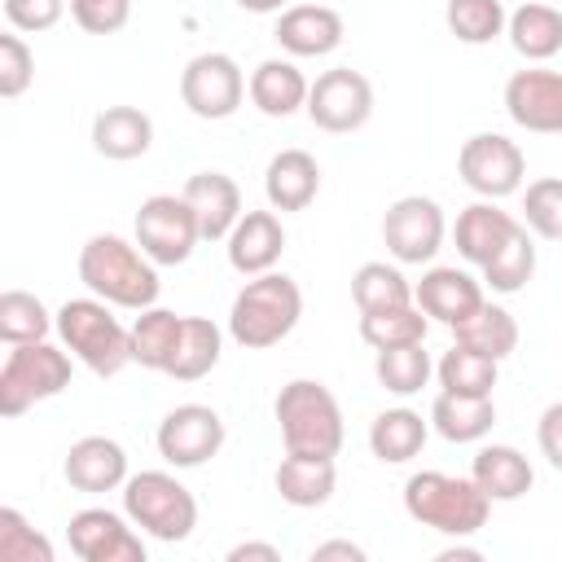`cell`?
<instances>
[{
	"label": "cell",
	"instance_id": "obj_42",
	"mask_svg": "<svg viewBox=\"0 0 562 562\" xmlns=\"http://www.w3.org/2000/svg\"><path fill=\"white\" fill-rule=\"evenodd\" d=\"M35 79V53L26 48L22 35H0V97H22Z\"/></svg>",
	"mask_w": 562,
	"mask_h": 562
},
{
	"label": "cell",
	"instance_id": "obj_19",
	"mask_svg": "<svg viewBox=\"0 0 562 562\" xmlns=\"http://www.w3.org/2000/svg\"><path fill=\"white\" fill-rule=\"evenodd\" d=\"M413 303L430 321L452 329L483 303V281H474L465 268H426L422 281L413 285Z\"/></svg>",
	"mask_w": 562,
	"mask_h": 562
},
{
	"label": "cell",
	"instance_id": "obj_5",
	"mask_svg": "<svg viewBox=\"0 0 562 562\" xmlns=\"http://www.w3.org/2000/svg\"><path fill=\"white\" fill-rule=\"evenodd\" d=\"M492 501L479 492L474 479H457L443 470H417L404 483V514L439 536H474L487 522Z\"/></svg>",
	"mask_w": 562,
	"mask_h": 562
},
{
	"label": "cell",
	"instance_id": "obj_44",
	"mask_svg": "<svg viewBox=\"0 0 562 562\" xmlns=\"http://www.w3.org/2000/svg\"><path fill=\"white\" fill-rule=\"evenodd\" d=\"M66 13V0H4V18L13 31H48Z\"/></svg>",
	"mask_w": 562,
	"mask_h": 562
},
{
	"label": "cell",
	"instance_id": "obj_28",
	"mask_svg": "<svg viewBox=\"0 0 562 562\" xmlns=\"http://www.w3.org/2000/svg\"><path fill=\"white\" fill-rule=\"evenodd\" d=\"M430 426L448 443H479L496 426V404L492 395H452L439 391L430 404Z\"/></svg>",
	"mask_w": 562,
	"mask_h": 562
},
{
	"label": "cell",
	"instance_id": "obj_36",
	"mask_svg": "<svg viewBox=\"0 0 562 562\" xmlns=\"http://www.w3.org/2000/svg\"><path fill=\"white\" fill-rule=\"evenodd\" d=\"M435 378H439V386L452 391V395H492V386H496V360L483 356V351H470V347L452 342V347L439 356Z\"/></svg>",
	"mask_w": 562,
	"mask_h": 562
},
{
	"label": "cell",
	"instance_id": "obj_51",
	"mask_svg": "<svg viewBox=\"0 0 562 562\" xmlns=\"http://www.w3.org/2000/svg\"><path fill=\"white\" fill-rule=\"evenodd\" d=\"M549 4H553V0H549Z\"/></svg>",
	"mask_w": 562,
	"mask_h": 562
},
{
	"label": "cell",
	"instance_id": "obj_8",
	"mask_svg": "<svg viewBox=\"0 0 562 562\" xmlns=\"http://www.w3.org/2000/svg\"><path fill=\"white\" fill-rule=\"evenodd\" d=\"M202 241L198 215L184 198L176 193H154L140 202L136 211V246L158 263V268H176L193 255V246Z\"/></svg>",
	"mask_w": 562,
	"mask_h": 562
},
{
	"label": "cell",
	"instance_id": "obj_12",
	"mask_svg": "<svg viewBox=\"0 0 562 562\" xmlns=\"http://www.w3.org/2000/svg\"><path fill=\"white\" fill-rule=\"evenodd\" d=\"M443 206L426 193H404L382 215V241L400 263H430L443 246Z\"/></svg>",
	"mask_w": 562,
	"mask_h": 562
},
{
	"label": "cell",
	"instance_id": "obj_46",
	"mask_svg": "<svg viewBox=\"0 0 562 562\" xmlns=\"http://www.w3.org/2000/svg\"><path fill=\"white\" fill-rule=\"evenodd\" d=\"M228 562H281V549L263 544V540H246V544L228 549Z\"/></svg>",
	"mask_w": 562,
	"mask_h": 562
},
{
	"label": "cell",
	"instance_id": "obj_33",
	"mask_svg": "<svg viewBox=\"0 0 562 562\" xmlns=\"http://www.w3.org/2000/svg\"><path fill=\"white\" fill-rule=\"evenodd\" d=\"M483 272V285L496 290V294H518L531 277H536V233L527 224H518V233L479 268Z\"/></svg>",
	"mask_w": 562,
	"mask_h": 562
},
{
	"label": "cell",
	"instance_id": "obj_10",
	"mask_svg": "<svg viewBox=\"0 0 562 562\" xmlns=\"http://www.w3.org/2000/svg\"><path fill=\"white\" fill-rule=\"evenodd\" d=\"M457 171L465 180V189H474L479 198H509L522 189L527 176V158L518 149V140L501 136V132H474L461 149H457Z\"/></svg>",
	"mask_w": 562,
	"mask_h": 562
},
{
	"label": "cell",
	"instance_id": "obj_15",
	"mask_svg": "<svg viewBox=\"0 0 562 562\" xmlns=\"http://www.w3.org/2000/svg\"><path fill=\"white\" fill-rule=\"evenodd\" d=\"M505 114L540 136H558L562 132V70H514L505 79Z\"/></svg>",
	"mask_w": 562,
	"mask_h": 562
},
{
	"label": "cell",
	"instance_id": "obj_26",
	"mask_svg": "<svg viewBox=\"0 0 562 562\" xmlns=\"http://www.w3.org/2000/svg\"><path fill=\"white\" fill-rule=\"evenodd\" d=\"M272 483H277V492H281L285 505H294V509H316V505H325V501L334 496V487H338V465H334V457L285 452L281 465H277V474H272Z\"/></svg>",
	"mask_w": 562,
	"mask_h": 562
},
{
	"label": "cell",
	"instance_id": "obj_21",
	"mask_svg": "<svg viewBox=\"0 0 562 562\" xmlns=\"http://www.w3.org/2000/svg\"><path fill=\"white\" fill-rule=\"evenodd\" d=\"M154 145V119L140 105H105L92 119V149L110 162L145 158Z\"/></svg>",
	"mask_w": 562,
	"mask_h": 562
},
{
	"label": "cell",
	"instance_id": "obj_18",
	"mask_svg": "<svg viewBox=\"0 0 562 562\" xmlns=\"http://www.w3.org/2000/svg\"><path fill=\"white\" fill-rule=\"evenodd\" d=\"M61 474L75 492H114L127 483V452L119 439H105V435H83L70 443L66 461H61Z\"/></svg>",
	"mask_w": 562,
	"mask_h": 562
},
{
	"label": "cell",
	"instance_id": "obj_41",
	"mask_svg": "<svg viewBox=\"0 0 562 562\" xmlns=\"http://www.w3.org/2000/svg\"><path fill=\"white\" fill-rule=\"evenodd\" d=\"M0 562H53V544L13 505L0 509Z\"/></svg>",
	"mask_w": 562,
	"mask_h": 562
},
{
	"label": "cell",
	"instance_id": "obj_40",
	"mask_svg": "<svg viewBox=\"0 0 562 562\" xmlns=\"http://www.w3.org/2000/svg\"><path fill=\"white\" fill-rule=\"evenodd\" d=\"M522 224L544 241H562V176H540L527 184Z\"/></svg>",
	"mask_w": 562,
	"mask_h": 562
},
{
	"label": "cell",
	"instance_id": "obj_27",
	"mask_svg": "<svg viewBox=\"0 0 562 562\" xmlns=\"http://www.w3.org/2000/svg\"><path fill=\"white\" fill-rule=\"evenodd\" d=\"M505 35L514 44L518 57L527 61H549L562 53V9L549 4V0H527L509 13L505 22Z\"/></svg>",
	"mask_w": 562,
	"mask_h": 562
},
{
	"label": "cell",
	"instance_id": "obj_13",
	"mask_svg": "<svg viewBox=\"0 0 562 562\" xmlns=\"http://www.w3.org/2000/svg\"><path fill=\"white\" fill-rule=\"evenodd\" d=\"M224 417L211 404H176L162 422H158V457L176 470H198L206 465L220 448H224Z\"/></svg>",
	"mask_w": 562,
	"mask_h": 562
},
{
	"label": "cell",
	"instance_id": "obj_16",
	"mask_svg": "<svg viewBox=\"0 0 562 562\" xmlns=\"http://www.w3.org/2000/svg\"><path fill=\"white\" fill-rule=\"evenodd\" d=\"M342 18H338V9L334 4H321V0H312V4H290V9H281V18H277V44L290 53V57H329L338 44H342Z\"/></svg>",
	"mask_w": 562,
	"mask_h": 562
},
{
	"label": "cell",
	"instance_id": "obj_31",
	"mask_svg": "<svg viewBox=\"0 0 562 562\" xmlns=\"http://www.w3.org/2000/svg\"><path fill=\"white\" fill-rule=\"evenodd\" d=\"M220 351H224L220 325L206 321V316H184L176 356H171V364H167V378H176V382H198V378H206V373L220 364Z\"/></svg>",
	"mask_w": 562,
	"mask_h": 562
},
{
	"label": "cell",
	"instance_id": "obj_2",
	"mask_svg": "<svg viewBox=\"0 0 562 562\" xmlns=\"http://www.w3.org/2000/svg\"><path fill=\"white\" fill-rule=\"evenodd\" d=\"M299 316H303L299 281L285 272H259L237 290V299L228 307V334L246 351H268L294 334Z\"/></svg>",
	"mask_w": 562,
	"mask_h": 562
},
{
	"label": "cell",
	"instance_id": "obj_39",
	"mask_svg": "<svg viewBox=\"0 0 562 562\" xmlns=\"http://www.w3.org/2000/svg\"><path fill=\"white\" fill-rule=\"evenodd\" d=\"M443 22L461 44H492L496 35H505L509 13L501 0H448Z\"/></svg>",
	"mask_w": 562,
	"mask_h": 562
},
{
	"label": "cell",
	"instance_id": "obj_43",
	"mask_svg": "<svg viewBox=\"0 0 562 562\" xmlns=\"http://www.w3.org/2000/svg\"><path fill=\"white\" fill-rule=\"evenodd\" d=\"M70 18L88 35H114L132 18V0H70Z\"/></svg>",
	"mask_w": 562,
	"mask_h": 562
},
{
	"label": "cell",
	"instance_id": "obj_11",
	"mask_svg": "<svg viewBox=\"0 0 562 562\" xmlns=\"http://www.w3.org/2000/svg\"><path fill=\"white\" fill-rule=\"evenodd\" d=\"M303 110L321 132H360L373 114V83L351 66H334L312 79Z\"/></svg>",
	"mask_w": 562,
	"mask_h": 562
},
{
	"label": "cell",
	"instance_id": "obj_49",
	"mask_svg": "<svg viewBox=\"0 0 562 562\" xmlns=\"http://www.w3.org/2000/svg\"><path fill=\"white\" fill-rule=\"evenodd\" d=\"M457 558H479V549H470V544H448V549L439 553V562H457Z\"/></svg>",
	"mask_w": 562,
	"mask_h": 562
},
{
	"label": "cell",
	"instance_id": "obj_50",
	"mask_svg": "<svg viewBox=\"0 0 562 562\" xmlns=\"http://www.w3.org/2000/svg\"><path fill=\"white\" fill-rule=\"evenodd\" d=\"M321 4H334V0H321Z\"/></svg>",
	"mask_w": 562,
	"mask_h": 562
},
{
	"label": "cell",
	"instance_id": "obj_4",
	"mask_svg": "<svg viewBox=\"0 0 562 562\" xmlns=\"http://www.w3.org/2000/svg\"><path fill=\"white\" fill-rule=\"evenodd\" d=\"M281 443L285 452H307V457H338L347 430H342V408L334 391L316 378H294L277 391L272 400Z\"/></svg>",
	"mask_w": 562,
	"mask_h": 562
},
{
	"label": "cell",
	"instance_id": "obj_48",
	"mask_svg": "<svg viewBox=\"0 0 562 562\" xmlns=\"http://www.w3.org/2000/svg\"><path fill=\"white\" fill-rule=\"evenodd\" d=\"M246 13H281V9H290L285 0H237Z\"/></svg>",
	"mask_w": 562,
	"mask_h": 562
},
{
	"label": "cell",
	"instance_id": "obj_29",
	"mask_svg": "<svg viewBox=\"0 0 562 562\" xmlns=\"http://www.w3.org/2000/svg\"><path fill=\"white\" fill-rule=\"evenodd\" d=\"M426 435H430V422H422V413H413V408H386L369 426V448H373L378 461L404 465V461H413L426 448Z\"/></svg>",
	"mask_w": 562,
	"mask_h": 562
},
{
	"label": "cell",
	"instance_id": "obj_38",
	"mask_svg": "<svg viewBox=\"0 0 562 562\" xmlns=\"http://www.w3.org/2000/svg\"><path fill=\"white\" fill-rule=\"evenodd\" d=\"M373 373H378L382 391H391V395H417V391L430 382L435 364H430V356H426L422 342H404V347H386V351H378Z\"/></svg>",
	"mask_w": 562,
	"mask_h": 562
},
{
	"label": "cell",
	"instance_id": "obj_17",
	"mask_svg": "<svg viewBox=\"0 0 562 562\" xmlns=\"http://www.w3.org/2000/svg\"><path fill=\"white\" fill-rule=\"evenodd\" d=\"M224 250H228L233 272H241V277L272 272L277 259H281V250H285L281 215L277 211H241V220L224 237Z\"/></svg>",
	"mask_w": 562,
	"mask_h": 562
},
{
	"label": "cell",
	"instance_id": "obj_24",
	"mask_svg": "<svg viewBox=\"0 0 562 562\" xmlns=\"http://www.w3.org/2000/svg\"><path fill=\"white\" fill-rule=\"evenodd\" d=\"M250 101H255V110L259 114H268V119H290L294 110H303L307 105V79H303V70L290 61V57H263L255 70H250Z\"/></svg>",
	"mask_w": 562,
	"mask_h": 562
},
{
	"label": "cell",
	"instance_id": "obj_30",
	"mask_svg": "<svg viewBox=\"0 0 562 562\" xmlns=\"http://www.w3.org/2000/svg\"><path fill=\"white\" fill-rule=\"evenodd\" d=\"M452 338L461 342V347H470V351H483V356H492L496 364L505 360V356H514V347H518V321L501 307V303H479L461 325H452Z\"/></svg>",
	"mask_w": 562,
	"mask_h": 562
},
{
	"label": "cell",
	"instance_id": "obj_23",
	"mask_svg": "<svg viewBox=\"0 0 562 562\" xmlns=\"http://www.w3.org/2000/svg\"><path fill=\"white\" fill-rule=\"evenodd\" d=\"M514 233H518V220H514L509 211H501L492 198L470 202V206L457 215V224H452V241H457L461 259L474 263V268H483Z\"/></svg>",
	"mask_w": 562,
	"mask_h": 562
},
{
	"label": "cell",
	"instance_id": "obj_20",
	"mask_svg": "<svg viewBox=\"0 0 562 562\" xmlns=\"http://www.w3.org/2000/svg\"><path fill=\"white\" fill-rule=\"evenodd\" d=\"M180 198L193 206L198 228H202V241H224L233 233V224L241 220V189L224 171H198V176H189L184 189H180Z\"/></svg>",
	"mask_w": 562,
	"mask_h": 562
},
{
	"label": "cell",
	"instance_id": "obj_47",
	"mask_svg": "<svg viewBox=\"0 0 562 562\" xmlns=\"http://www.w3.org/2000/svg\"><path fill=\"white\" fill-rule=\"evenodd\" d=\"M329 558H347V562H364V549L351 540H325L312 549V562H329Z\"/></svg>",
	"mask_w": 562,
	"mask_h": 562
},
{
	"label": "cell",
	"instance_id": "obj_25",
	"mask_svg": "<svg viewBox=\"0 0 562 562\" xmlns=\"http://www.w3.org/2000/svg\"><path fill=\"white\" fill-rule=\"evenodd\" d=\"M470 479L479 483V492L487 501H518V496L531 492L536 470H531V461L518 448H509V443H483L474 452V461H470Z\"/></svg>",
	"mask_w": 562,
	"mask_h": 562
},
{
	"label": "cell",
	"instance_id": "obj_35",
	"mask_svg": "<svg viewBox=\"0 0 562 562\" xmlns=\"http://www.w3.org/2000/svg\"><path fill=\"white\" fill-rule=\"evenodd\" d=\"M426 329H430V316L417 303L382 307V312H360V338L373 351L404 347V342H426Z\"/></svg>",
	"mask_w": 562,
	"mask_h": 562
},
{
	"label": "cell",
	"instance_id": "obj_3",
	"mask_svg": "<svg viewBox=\"0 0 562 562\" xmlns=\"http://www.w3.org/2000/svg\"><path fill=\"white\" fill-rule=\"evenodd\" d=\"M57 334H61V347L97 378H114L132 364V329L97 294L66 299L57 307Z\"/></svg>",
	"mask_w": 562,
	"mask_h": 562
},
{
	"label": "cell",
	"instance_id": "obj_37",
	"mask_svg": "<svg viewBox=\"0 0 562 562\" xmlns=\"http://www.w3.org/2000/svg\"><path fill=\"white\" fill-rule=\"evenodd\" d=\"M48 329H57V316H48V307L35 294H26V290H4L0 294V338L9 347L44 342Z\"/></svg>",
	"mask_w": 562,
	"mask_h": 562
},
{
	"label": "cell",
	"instance_id": "obj_34",
	"mask_svg": "<svg viewBox=\"0 0 562 562\" xmlns=\"http://www.w3.org/2000/svg\"><path fill=\"white\" fill-rule=\"evenodd\" d=\"M351 299L360 312H382V307H404L413 303V285L395 263L369 259L351 272Z\"/></svg>",
	"mask_w": 562,
	"mask_h": 562
},
{
	"label": "cell",
	"instance_id": "obj_22",
	"mask_svg": "<svg viewBox=\"0 0 562 562\" xmlns=\"http://www.w3.org/2000/svg\"><path fill=\"white\" fill-rule=\"evenodd\" d=\"M321 193V167L307 149H281L272 154L263 171V198L272 211H307Z\"/></svg>",
	"mask_w": 562,
	"mask_h": 562
},
{
	"label": "cell",
	"instance_id": "obj_45",
	"mask_svg": "<svg viewBox=\"0 0 562 562\" xmlns=\"http://www.w3.org/2000/svg\"><path fill=\"white\" fill-rule=\"evenodd\" d=\"M536 439H540L544 461H549L553 470H562V400L549 404V408L540 413V422H536Z\"/></svg>",
	"mask_w": 562,
	"mask_h": 562
},
{
	"label": "cell",
	"instance_id": "obj_6",
	"mask_svg": "<svg viewBox=\"0 0 562 562\" xmlns=\"http://www.w3.org/2000/svg\"><path fill=\"white\" fill-rule=\"evenodd\" d=\"M123 514L145 536H154L162 544H180L198 527V501H193V492L176 474H167V470L127 474V483H123Z\"/></svg>",
	"mask_w": 562,
	"mask_h": 562
},
{
	"label": "cell",
	"instance_id": "obj_1",
	"mask_svg": "<svg viewBox=\"0 0 562 562\" xmlns=\"http://www.w3.org/2000/svg\"><path fill=\"white\" fill-rule=\"evenodd\" d=\"M79 281L110 307L145 312L158 303V263L119 233H97L79 250Z\"/></svg>",
	"mask_w": 562,
	"mask_h": 562
},
{
	"label": "cell",
	"instance_id": "obj_9",
	"mask_svg": "<svg viewBox=\"0 0 562 562\" xmlns=\"http://www.w3.org/2000/svg\"><path fill=\"white\" fill-rule=\"evenodd\" d=\"M246 75L241 66L228 57V53H198L184 70H180V101L189 114L206 119V123H220V119H233L241 110V97H246Z\"/></svg>",
	"mask_w": 562,
	"mask_h": 562
},
{
	"label": "cell",
	"instance_id": "obj_14",
	"mask_svg": "<svg viewBox=\"0 0 562 562\" xmlns=\"http://www.w3.org/2000/svg\"><path fill=\"white\" fill-rule=\"evenodd\" d=\"M132 527L136 522L127 514L92 505V509L70 514L66 540H70V553L83 562H145V540Z\"/></svg>",
	"mask_w": 562,
	"mask_h": 562
},
{
	"label": "cell",
	"instance_id": "obj_32",
	"mask_svg": "<svg viewBox=\"0 0 562 562\" xmlns=\"http://www.w3.org/2000/svg\"><path fill=\"white\" fill-rule=\"evenodd\" d=\"M180 325H184V316H176L167 307H145L132 325V364L167 373L176 342H180Z\"/></svg>",
	"mask_w": 562,
	"mask_h": 562
},
{
	"label": "cell",
	"instance_id": "obj_7",
	"mask_svg": "<svg viewBox=\"0 0 562 562\" xmlns=\"http://www.w3.org/2000/svg\"><path fill=\"white\" fill-rule=\"evenodd\" d=\"M70 386V351L44 342L9 347L0 364V417H22L40 400H53Z\"/></svg>",
	"mask_w": 562,
	"mask_h": 562
}]
</instances>
